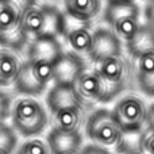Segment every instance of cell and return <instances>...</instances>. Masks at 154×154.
I'll list each match as a JSON object with an SVG mask.
<instances>
[{"mask_svg": "<svg viewBox=\"0 0 154 154\" xmlns=\"http://www.w3.org/2000/svg\"><path fill=\"white\" fill-rule=\"evenodd\" d=\"M107 3H125V2H135V0H106Z\"/></svg>", "mask_w": 154, "mask_h": 154, "instance_id": "obj_22", "label": "cell"}, {"mask_svg": "<svg viewBox=\"0 0 154 154\" xmlns=\"http://www.w3.org/2000/svg\"><path fill=\"white\" fill-rule=\"evenodd\" d=\"M145 29L147 30V32L150 34V37L154 41V0H149L146 8H145Z\"/></svg>", "mask_w": 154, "mask_h": 154, "instance_id": "obj_20", "label": "cell"}, {"mask_svg": "<svg viewBox=\"0 0 154 154\" xmlns=\"http://www.w3.org/2000/svg\"><path fill=\"white\" fill-rule=\"evenodd\" d=\"M46 141L51 154H72L82 147L84 133H65L56 128H49Z\"/></svg>", "mask_w": 154, "mask_h": 154, "instance_id": "obj_15", "label": "cell"}, {"mask_svg": "<svg viewBox=\"0 0 154 154\" xmlns=\"http://www.w3.org/2000/svg\"><path fill=\"white\" fill-rule=\"evenodd\" d=\"M19 145V135L10 123L0 126V154H14Z\"/></svg>", "mask_w": 154, "mask_h": 154, "instance_id": "obj_17", "label": "cell"}, {"mask_svg": "<svg viewBox=\"0 0 154 154\" xmlns=\"http://www.w3.org/2000/svg\"><path fill=\"white\" fill-rule=\"evenodd\" d=\"M103 15L108 31L126 50L137 42L143 31L142 11L137 2L107 3Z\"/></svg>", "mask_w": 154, "mask_h": 154, "instance_id": "obj_4", "label": "cell"}, {"mask_svg": "<svg viewBox=\"0 0 154 154\" xmlns=\"http://www.w3.org/2000/svg\"><path fill=\"white\" fill-rule=\"evenodd\" d=\"M10 125L19 137H39L49 127V112L46 104L38 96L20 95L11 100Z\"/></svg>", "mask_w": 154, "mask_h": 154, "instance_id": "obj_5", "label": "cell"}, {"mask_svg": "<svg viewBox=\"0 0 154 154\" xmlns=\"http://www.w3.org/2000/svg\"><path fill=\"white\" fill-rule=\"evenodd\" d=\"M0 2H2V0H0Z\"/></svg>", "mask_w": 154, "mask_h": 154, "instance_id": "obj_25", "label": "cell"}, {"mask_svg": "<svg viewBox=\"0 0 154 154\" xmlns=\"http://www.w3.org/2000/svg\"><path fill=\"white\" fill-rule=\"evenodd\" d=\"M60 39L62 46H66L65 51L79 58L82 64H91L97 43V30L93 23L75 20L64 14Z\"/></svg>", "mask_w": 154, "mask_h": 154, "instance_id": "obj_7", "label": "cell"}, {"mask_svg": "<svg viewBox=\"0 0 154 154\" xmlns=\"http://www.w3.org/2000/svg\"><path fill=\"white\" fill-rule=\"evenodd\" d=\"M49 128L65 133H82L88 111L80 104L70 84H53L46 92Z\"/></svg>", "mask_w": 154, "mask_h": 154, "instance_id": "obj_3", "label": "cell"}, {"mask_svg": "<svg viewBox=\"0 0 154 154\" xmlns=\"http://www.w3.org/2000/svg\"><path fill=\"white\" fill-rule=\"evenodd\" d=\"M72 154H80V153H79V152H77V153H72Z\"/></svg>", "mask_w": 154, "mask_h": 154, "instance_id": "obj_24", "label": "cell"}, {"mask_svg": "<svg viewBox=\"0 0 154 154\" xmlns=\"http://www.w3.org/2000/svg\"><path fill=\"white\" fill-rule=\"evenodd\" d=\"M14 154H51V152L46 138L31 137L24 138V141L18 145Z\"/></svg>", "mask_w": 154, "mask_h": 154, "instance_id": "obj_16", "label": "cell"}, {"mask_svg": "<svg viewBox=\"0 0 154 154\" xmlns=\"http://www.w3.org/2000/svg\"><path fill=\"white\" fill-rule=\"evenodd\" d=\"M139 150L145 154H154V128L146 127L139 139Z\"/></svg>", "mask_w": 154, "mask_h": 154, "instance_id": "obj_18", "label": "cell"}, {"mask_svg": "<svg viewBox=\"0 0 154 154\" xmlns=\"http://www.w3.org/2000/svg\"><path fill=\"white\" fill-rule=\"evenodd\" d=\"M76 99L88 112L115 100L109 88L91 65H84L70 82Z\"/></svg>", "mask_w": 154, "mask_h": 154, "instance_id": "obj_10", "label": "cell"}, {"mask_svg": "<svg viewBox=\"0 0 154 154\" xmlns=\"http://www.w3.org/2000/svg\"><path fill=\"white\" fill-rule=\"evenodd\" d=\"M131 154H145L143 152H141V150H138V152H135V153H131Z\"/></svg>", "mask_w": 154, "mask_h": 154, "instance_id": "obj_23", "label": "cell"}, {"mask_svg": "<svg viewBox=\"0 0 154 154\" xmlns=\"http://www.w3.org/2000/svg\"><path fill=\"white\" fill-rule=\"evenodd\" d=\"M106 0H64V14L85 23H93L106 8Z\"/></svg>", "mask_w": 154, "mask_h": 154, "instance_id": "obj_14", "label": "cell"}, {"mask_svg": "<svg viewBox=\"0 0 154 154\" xmlns=\"http://www.w3.org/2000/svg\"><path fill=\"white\" fill-rule=\"evenodd\" d=\"M82 133L89 143L97 145L109 152L116 149L125 137L112 109L104 107H97L88 112Z\"/></svg>", "mask_w": 154, "mask_h": 154, "instance_id": "obj_8", "label": "cell"}, {"mask_svg": "<svg viewBox=\"0 0 154 154\" xmlns=\"http://www.w3.org/2000/svg\"><path fill=\"white\" fill-rule=\"evenodd\" d=\"M64 12L35 0L26 10L20 23V34L26 46L43 37H60Z\"/></svg>", "mask_w": 154, "mask_h": 154, "instance_id": "obj_6", "label": "cell"}, {"mask_svg": "<svg viewBox=\"0 0 154 154\" xmlns=\"http://www.w3.org/2000/svg\"><path fill=\"white\" fill-rule=\"evenodd\" d=\"M12 99L5 92L0 91V126L5 125L10 120V108Z\"/></svg>", "mask_w": 154, "mask_h": 154, "instance_id": "obj_19", "label": "cell"}, {"mask_svg": "<svg viewBox=\"0 0 154 154\" xmlns=\"http://www.w3.org/2000/svg\"><path fill=\"white\" fill-rule=\"evenodd\" d=\"M26 64L24 48L0 45V88L15 87Z\"/></svg>", "mask_w": 154, "mask_h": 154, "instance_id": "obj_13", "label": "cell"}, {"mask_svg": "<svg viewBox=\"0 0 154 154\" xmlns=\"http://www.w3.org/2000/svg\"><path fill=\"white\" fill-rule=\"evenodd\" d=\"M35 0H2L0 2V45L26 48L20 34V23L26 10Z\"/></svg>", "mask_w": 154, "mask_h": 154, "instance_id": "obj_12", "label": "cell"}, {"mask_svg": "<svg viewBox=\"0 0 154 154\" xmlns=\"http://www.w3.org/2000/svg\"><path fill=\"white\" fill-rule=\"evenodd\" d=\"M127 51L133 62L134 82L139 92L147 97H154V41L145 27Z\"/></svg>", "mask_w": 154, "mask_h": 154, "instance_id": "obj_9", "label": "cell"}, {"mask_svg": "<svg viewBox=\"0 0 154 154\" xmlns=\"http://www.w3.org/2000/svg\"><path fill=\"white\" fill-rule=\"evenodd\" d=\"M111 109L125 134L142 133L147 127L149 104L139 93H122Z\"/></svg>", "mask_w": 154, "mask_h": 154, "instance_id": "obj_11", "label": "cell"}, {"mask_svg": "<svg viewBox=\"0 0 154 154\" xmlns=\"http://www.w3.org/2000/svg\"><path fill=\"white\" fill-rule=\"evenodd\" d=\"M147 127L154 128V103L149 106V119H147Z\"/></svg>", "mask_w": 154, "mask_h": 154, "instance_id": "obj_21", "label": "cell"}, {"mask_svg": "<svg viewBox=\"0 0 154 154\" xmlns=\"http://www.w3.org/2000/svg\"><path fill=\"white\" fill-rule=\"evenodd\" d=\"M89 65L100 75L115 99L119 97L131 82H134L130 54L108 29L97 30L96 50Z\"/></svg>", "mask_w": 154, "mask_h": 154, "instance_id": "obj_2", "label": "cell"}, {"mask_svg": "<svg viewBox=\"0 0 154 154\" xmlns=\"http://www.w3.org/2000/svg\"><path fill=\"white\" fill-rule=\"evenodd\" d=\"M60 37H43L24 48L26 64L14 89L20 95L41 96L56 82L57 68L64 54Z\"/></svg>", "mask_w": 154, "mask_h": 154, "instance_id": "obj_1", "label": "cell"}]
</instances>
